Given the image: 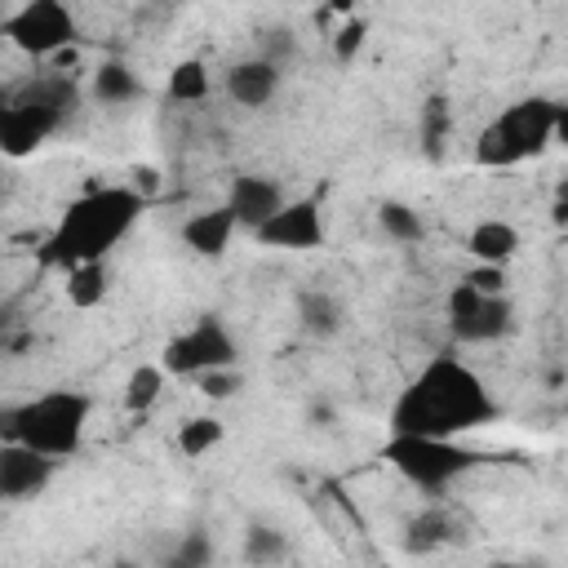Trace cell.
Here are the masks:
<instances>
[{
  "mask_svg": "<svg viewBox=\"0 0 568 568\" xmlns=\"http://www.w3.org/2000/svg\"><path fill=\"white\" fill-rule=\"evenodd\" d=\"M497 417H501V408H497L493 390L484 386V377L462 355L439 351L390 399L386 430L462 439V435H470L479 426H493Z\"/></svg>",
  "mask_w": 568,
  "mask_h": 568,
  "instance_id": "6da1fadb",
  "label": "cell"
},
{
  "mask_svg": "<svg viewBox=\"0 0 568 568\" xmlns=\"http://www.w3.org/2000/svg\"><path fill=\"white\" fill-rule=\"evenodd\" d=\"M146 200L129 186V182H111V186H93L84 195H75L62 217L53 222L49 240L40 244V262L53 271H67L75 262H93V257H111V248H120L129 240V231L138 226Z\"/></svg>",
  "mask_w": 568,
  "mask_h": 568,
  "instance_id": "7a4b0ae2",
  "label": "cell"
},
{
  "mask_svg": "<svg viewBox=\"0 0 568 568\" xmlns=\"http://www.w3.org/2000/svg\"><path fill=\"white\" fill-rule=\"evenodd\" d=\"M568 129V111L550 98H519L501 106L475 138L479 169H515L541 151H550Z\"/></svg>",
  "mask_w": 568,
  "mask_h": 568,
  "instance_id": "3957f363",
  "label": "cell"
},
{
  "mask_svg": "<svg viewBox=\"0 0 568 568\" xmlns=\"http://www.w3.org/2000/svg\"><path fill=\"white\" fill-rule=\"evenodd\" d=\"M75 80L71 75H40L13 98H0V155L27 160L36 155L75 111Z\"/></svg>",
  "mask_w": 568,
  "mask_h": 568,
  "instance_id": "277c9868",
  "label": "cell"
},
{
  "mask_svg": "<svg viewBox=\"0 0 568 568\" xmlns=\"http://www.w3.org/2000/svg\"><path fill=\"white\" fill-rule=\"evenodd\" d=\"M89 413H93V399L84 390H40L22 404H13V439L44 453V457H75L84 448V435H89Z\"/></svg>",
  "mask_w": 568,
  "mask_h": 568,
  "instance_id": "5b68a950",
  "label": "cell"
},
{
  "mask_svg": "<svg viewBox=\"0 0 568 568\" xmlns=\"http://www.w3.org/2000/svg\"><path fill=\"white\" fill-rule=\"evenodd\" d=\"M382 457L422 493H444L448 484H457L462 475H470L479 466V453L466 448L462 439H444V435H404L390 430Z\"/></svg>",
  "mask_w": 568,
  "mask_h": 568,
  "instance_id": "8992f818",
  "label": "cell"
},
{
  "mask_svg": "<svg viewBox=\"0 0 568 568\" xmlns=\"http://www.w3.org/2000/svg\"><path fill=\"white\" fill-rule=\"evenodd\" d=\"M444 315H448L453 342H462V346H488V342H501L519 328V311H515L510 293H479L466 280H457L448 288Z\"/></svg>",
  "mask_w": 568,
  "mask_h": 568,
  "instance_id": "52a82bcc",
  "label": "cell"
},
{
  "mask_svg": "<svg viewBox=\"0 0 568 568\" xmlns=\"http://www.w3.org/2000/svg\"><path fill=\"white\" fill-rule=\"evenodd\" d=\"M226 364H240V342L222 315H200L195 324H186L160 346V368L169 377H200Z\"/></svg>",
  "mask_w": 568,
  "mask_h": 568,
  "instance_id": "ba28073f",
  "label": "cell"
},
{
  "mask_svg": "<svg viewBox=\"0 0 568 568\" xmlns=\"http://www.w3.org/2000/svg\"><path fill=\"white\" fill-rule=\"evenodd\" d=\"M0 36L27 58H53L67 44H75L80 27H75V13L67 0H18L4 13Z\"/></svg>",
  "mask_w": 568,
  "mask_h": 568,
  "instance_id": "9c48e42d",
  "label": "cell"
},
{
  "mask_svg": "<svg viewBox=\"0 0 568 568\" xmlns=\"http://www.w3.org/2000/svg\"><path fill=\"white\" fill-rule=\"evenodd\" d=\"M262 248H275V253H311V248H324L328 240V226H324V209L320 200L302 195V200H284L266 222H257L248 231Z\"/></svg>",
  "mask_w": 568,
  "mask_h": 568,
  "instance_id": "30bf717a",
  "label": "cell"
},
{
  "mask_svg": "<svg viewBox=\"0 0 568 568\" xmlns=\"http://www.w3.org/2000/svg\"><path fill=\"white\" fill-rule=\"evenodd\" d=\"M53 475H58V457H44L18 439L0 444V501H31L49 493Z\"/></svg>",
  "mask_w": 568,
  "mask_h": 568,
  "instance_id": "8fae6325",
  "label": "cell"
},
{
  "mask_svg": "<svg viewBox=\"0 0 568 568\" xmlns=\"http://www.w3.org/2000/svg\"><path fill=\"white\" fill-rule=\"evenodd\" d=\"M280 80H284V67L266 62L262 53H253V58L231 62L222 84H226V98H231L235 106H244V111H262V106L280 93Z\"/></svg>",
  "mask_w": 568,
  "mask_h": 568,
  "instance_id": "7c38bea8",
  "label": "cell"
},
{
  "mask_svg": "<svg viewBox=\"0 0 568 568\" xmlns=\"http://www.w3.org/2000/svg\"><path fill=\"white\" fill-rule=\"evenodd\" d=\"M284 200H288L284 186L275 178H266V173H240V178H231V191H226V209L235 213V222L244 231L266 222Z\"/></svg>",
  "mask_w": 568,
  "mask_h": 568,
  "instance_id": "4fadbf2b",
  "label": "cell"
},
{
  "mask_svg": "<svg viewBox=\"0 0 568 568\" xmlns=\"http://www.w3.org/2000/svg\"><path fill=\"white\" fill-rule=\"evenodd\" d=\"M235 231H240V222H235V213H231L226 204H217V209H195V213L178 226L182 244H186L195 257H222V253L231 248Z\"/></svg>",
  "mask_w": 568,
  "mask_h": 568,
  "instance_id": "5bb4252c",
  "label": "cell"
},
{
  "mask_svg": "<svg viewBox=\"0 0 568 568\" xmlns=\"http://www.w3.org/2000/svg\"><path fill=\"white\" fill-rule=\"evenodd\" d=\"M519 226L506 222V217H479L470 231H466V253L470 262H488V266H506L515 253H519Z\"/></svg>",
  "mask_w": 568,
  "mask_h": 568,
  "instance_id": "9a60e30c",
  "label": "cell"
},
{
  "mask_svg": "<svg viewBox=\"0 0 568 568\" xmlns=\"http://www.w3.org/2000/svg\"><path fill=\"white\" fill-rule=\"evenodd\" d=\"M293 311H297V328L306 337H315V342L337 337L342 324H346V311H342V302L328 288H302L297 302H293Z\"/></svg>",
  "mask_w": 568,
  "mask_h": 568,
  "instance_id": "2e32d148",
  "label": "cell"
},
{
  "mask_svg": "<svg viewBox=\"0 0 568 568\" xmlns=\"http://www.w3.org/2000/svg\"><path fill=\"white\" fill-rule=\"evenodd\" d=\"M62 280H67L62 293H67V302H71L75 311H93V306H102L106 293H111V266H106V257L75 262V266L62 271Z\"/></svg>",
  "mask_w": 568,
  "mask_h": 568,
  "instance_id": "e0dca14e",
  "label": "cell"
},
{
  "mask_svg": "<svg viewBox=\"0 0 568 568\" xmlns=\"http://www.w3.org/2000/svg\"><path fill=\"white\" fill-rule=\"evenodd\" d=\"M444 541H453V519H448L439 506H426V510H417V515L404 524V550H408V555H430V550H439Z\"/></svg>",
  "mask_w": 568,
  "mask_h": 568,
  "instance_id": "ac0fdd59",
  "label": "cell"
},
{
  "mask_svg": "<svg viewBox=\"0 0 568 568\" xmlns=\"http://www.w3.org/2000/svg\"><path fill=\"white\" fill-rule=\"evenodd\" d=\"M164 382H169V373L160 368V359H155V364H138V368L124 377V390H120L124 413H151V408L160 404V395H164Z\"/></svg>",
  "mask_w": 568,
  "mask_h": 568,
  "instance_id": "d6986e66",
  "label": "cell"
},
{
  "mask_svg": "<svg viewBox=\"0 0 568 568\" xmlns=\"http://www.w3.org/2000/svg\"><path fill=\"white\" fill-rule=\"evenodd\" d=\"M222 439H226V422L213 413H195L178 426V453L182 457H209Z\"/></svg>",
  "mask_w": 568,
  "mask_h": 568,
  "instance_id": "ffe728a7",
  "label": "cell"
},
{
  "mask_svg": "<svg viewBox=\"0 0 568 568\" xmlns=\"http://www.w3.org/2000/svg\"><path fill=\"white\" fill-rule=\"evenodd\" d=\"M138 93H142V80H138L124 62H102V67L93 71V98H98V102L124 106V102H133Z\"/></svg>",
  "mask_w": 568,
  "mask_h": 568,
  "instance_id": "44dd1931",
  "label": "cell"
},
{
  "mask_svg": "<svg viewBox=\"0 0 568 568\" xmlns=\"http://www.w3.org/2000/svg\"><path fill=\"white\" fill-rule=\"evenodd\" d=\"M164 89H169L173 102H204L209 89H213V80H209V67H204L200 58H182V62L169 67Z\"/></svg>",
  "mask_w": 568,
  "mask_h": 568,
  "instance_id": "7402d4cb",
  "label": "cell"
},
{
  "mask_svg": "<svg viewBox=\"0 0 568 568\" xmlns=\"http://www.w3.org/2000/svg\"><path fill=\"white\" fill-rule=\"evenodd\" d=\"M377 226H382L390 240H399V244L426 240V217H422L413 204H404V200H382V204H377Z\"/></svg>",
  "mask_w": 568,
  "mask_h": 568,
  "instance_id": "603a6c76",
  "label": "cell"
},
{
  "mask_svg": "<svg viewBox=\"0 0 568 568\" xmlns=\"http://www.w3.org/2000/svg\"><path fill=\"white\" fill-rule=\"evenodd\" d=\"M191 382H195V390H200L204 399L226 404V399H235V395L244 390V368H240V364H226V368H209V373H200V377H191Z\"/></svg>",
  "mask_w": 568,
  "mask_h": 568,
  "instance_id": "cb8c5ba5",
  "label": "cell"
},
{
  "mask_svg": "<svg viewBox=\"0 0 568 568\" xmlns=\"http://www.w3.org/2000/svg\"><path fill=\"white\" fill-rule=\"evenodd\" d=\"M244 559H248V564H280V559H288V537L275 532V528L253 524V528L244 532Z\"/></svg>",
  "mask_w": 568,
  "mask_h": 568,
  "instance_id": "d4e9b609",
  "label": "cell"
},
{
  "mask_svg": "<svg viewBox=\"0 0 568 568\" xmlns=\"http://www.w3.org/2000/svg\"><path fill=\"white\" fill-rule=\"evenodd\" d=\"M266 62H275V67H288L293 58H297V31H288V27H271L266 36H262V49H257Z\"/></svg>",
  "mask_w": 568,
  "mask_h": 568,
  "instance_id": "484cf974",
  "label": "cell"
},
{
  "mask_svg": "<svg viewBox=\"0 0 568 568\" xmlns=\"http://www.w3.org/2000/svg\"><path fill=\"white\" fill-rule=\"evenodd\" d=\"M364 36H368V22H364V18H351V22L333 36V53H337V62H351V58L364 49Z\"/></svg>",
  "mask_w": 568,
  "mask_h": 568,
  "instance_id": "4316f807",
  "label": "cell"
},
{
  "mask_svg": "<svg viewBox=\"0 0 568 568\" xmlns=\"http://www.w3.org/2000/svg\"><path fill=\"white\" fill-rule=\"evenodd\" d=\"M466 284H475L479 293H506V266H488V262H475L466 275Z\"/></svg>",
  "mask_w": 568,
  "mask_h": 568,
  "instance_id": "83f0119b",
  "label": "cell"
},
{
  "mask_svg": "<svg viewBox=\"0 0 568 568\" xmlns=\"http://www.w3.org/2000/svg\"><path fill=\"white\" fill-rule=\"evenodd\" d=\"M129 186H133V191H138L142 200H151V195L160 191V173H155L151 164H138V169L129 173Z\"/></svg>",
  "mask_w": 568,
  "mask_h": 568,
  "instance_id": "f1b7e54d",
  "label": "cell"
},
{
  "mask_svg": "<svg viewBox=\"0 0 568 568\" xmlns=\"http://www.w3.org/2000/svg\"><path fill=\"white\" fill-rule=\"evenodd\" d=\"M173 559H178V564H204V559H209V546H204V537H200V532H191V537H186V546H182Z\"/></svg>",
  "mask_w": 568,
  "mask_h": 568,
  "instance_id": "f546056e",
  "label": "cell"
},
{
  "mask_svg": "<svg viewBox=\"0 0 568 568\" xmlns=\"http://www.w3.org/2000/svg\"><path fill=\"white\" fill-rule=\"evenodd\" d=\"M13 439V404H0V444Z\"/></svg>",
  "mask_w": 568,
  "mask_h": 568,
  "instance_id": "4dcf8cb0",
  "label": "cell"
},
{
  "mask_svg": "<svg viewBox=\"0 0 568 568\" xmlns=\"http://www.w3.org/2000/svg\"><path fill=\"white\" fill-rule=\"evenodd\" d=\"M0 22H4V13H0Z\"/></svg>",
  "mask_w": 568,
  "mask_h": 568,
  "instance_id": "1f68e13d",
  "label": "cell"
}]
</instances>
